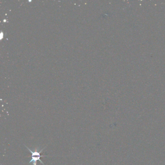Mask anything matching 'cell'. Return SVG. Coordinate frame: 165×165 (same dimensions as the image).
I'll return each instance as SVG.
<instances>
[{
	"label": "cell",
	"mask_w": 165,
	"mask_h": 165,
	"mask_svg": "<svg viewBox=\"0 0 165 165\" xmlns=\"http://www.w3.org/2000/svg\"><path fill=\"white\" fill-rule=\"evenodd\" d=\"M25 146L28 149V150L31 152V154H32V159H31V161H30L29 163L33 162V165H37V161H39L42 164H43V165H45L44 164V163L41 160L40 157H47V155H41L40 154L43 151V150L45 148H46V146L42 149L40 151H38V149H36L35 151L34 152L32 151V150L30 149L28 147H27L25 145Z\"/></svg>",
	"instance_id": "cell-1"
}]
</instances>
